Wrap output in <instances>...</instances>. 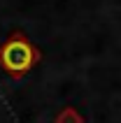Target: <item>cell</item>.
I'll return each instance as SVG.
<instances>
[{"label": "cell", "mask_w": 121, "mask_h": 123, "mask_svg": "<svg viewBox=\"0 0 121 123\" xmlns=\"http://www.w3.org/2000/svg\"><path fill=\"white\" fill-rule=\"evenodd\" d=\"M37 61H40V51L23 33H12L0 47V68L14 77L26 74Z\"/></svg>", "instance_id": "cell-1"}]
</instances>
